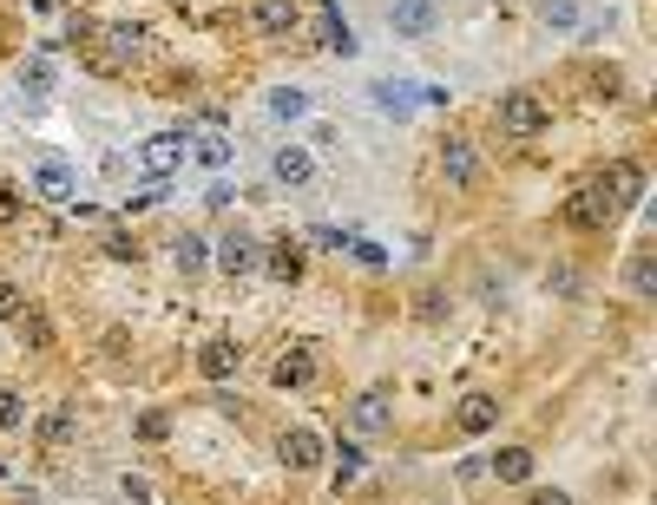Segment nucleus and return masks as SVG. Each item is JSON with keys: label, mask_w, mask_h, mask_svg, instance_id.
Segmentation results:
<instances>
[{"label": "nucleus", "mask_w": 657, "mask_h": 505, "mask_svg": "<svg viewBox=\"0 0 657 505\" xmlns=\"http://www.w3.org/2000/svg\"><path fill=\"white\" fill-rule=\"evenodd\" d=\"M270 118H283V125L309 118V92H303V85H276V92H270Z\"/></svg>", "instance_id": "nucleus-20"}, {"label": "nucleus", "mask_w": 657, "mask_h": 505, "mask_svg": "<svg viewBox=\"0 0 657 505\" xmlns=\"http://www.w3.org/2000/svg\"><path fill=\"white\" fill-rule=\"evenodd\" d=\"M605 191H612V204H632V197H645V171H638V164H612V171H605Z\"/></svg>", "instance_id": "nucleus-21"}, {"label": "nucleus", "mask_w": 657, "mask_h": 505, "mask_svg": "<svg viewBox=\"0 0 657 505\" xmlns=\"http://www.w3.org/2000/svg\"><path fill=\"white\" fill-rule=\"evenodd\" d=\"M204 204H211V210H230V204H237V184H230V177H211Z\"/></svg>", "instance_id": "nucleus-34"}, {"label": "nucleus", "mask_w": 657, "mask_h": 505, "mask_svg": "<svg viewBox=\"0 0 657 505\" xmlns=\"http://www.w3.org/2000/svg\"><path fill=\"white\" fill-rule=\"evenodd\" d=\"M263 269H270L276 283H303V250H296V243H276V250H263Z\"/></svg>", "instance_id": "nucleus-22"}, {"label": "nucleus", "mask_w": 657, "mask_h": 505, "mask_svg": "<svg viewBox=\"0 0 657 505\" xmlns=\"http://www.w3.org/2000/svg\"><path fill=\"white\" fill-rule=\"evenodd\" d=\"M53 85H59V79H53V59H46V53H33V59L20 66V92H33V99H46Z\"/></svg>", "instance_id": "nucleus-24"}, {"label": "nucleus", "mask_w": 657, "mask_h": 505, "mask_svg": "<svg viewBox=\"0 0 657 505\" xmlns=\"http://www.w3.org/2000/svg\"><path fill=\"white\" fill-rule=\"evenodd\" d=\"M388 26H395L401 39H428V33L441 26V7H434V0H388Z\"/></svg>", "instance_id": "nucleus-7"}, {"label": "nucleus", "mask_w": 657, "mask_h": 505, "mask_svg": "<svg viewBox=\"0 0 657 505\" xmlns=\"http://www.w3.org/2000/svg\"><path fill=\"white\" fill-rule=\"evenodd\" d=\"M369 92H375V112H388V118H408V112H415V85H395V79H375Z\"/></svg>", "instance_id": "nucleus-17"}, {"label": "nucleus", "mask_w": 657, "mask_h": 505, "mask_svg": "<svg viewBox=\"0 0 657 505\" xmlns=\"http://www.w3.org/2000/svg\"><path fill=\"white\" fill-rule=\"evenodd\" d=\"M322 46H329V53H342V59H349V53L362 46V39H355V26H349V20H342L336 7H322Z\"/></svg>", "instance_id": "nucleus-19"}, {"label": "nucleus", "mask_w": 657, "mask_h": 505, "mask_svg": "<svg viewBox=\"0 0 657 505\" xmlns=\"http://www.w3.org/2000/svg\"><path fill=\"white\" fill-rule=\"evenodd\" d=\"M0 480H7V467H0Z\"/></svg>", "instance_id": "nucleus-40"}, {"label": "nucleus", "mask_w": 657, "mask_h": 505, "mask_svg": "<svg viewBox=\"0 0 657 505\" xmlns=\"http://www.w3.org/2000/svg\"><path fill=\"white\" fill-rule=\"evenodd\" d=\"M625 283H632V296H657V263H652V256H632Z\"/></svg>", "instance_id": "nucleus-28"}, {"label": "nucleus", "mask_w": 657, "mask_h": 505, "mask_svg": "<svg viewBox=\"0 0 657 505\" xmlns=\"http://www.w3.org/2000/svg\"><path fill=\"white\" fill-rule=\"evenodd\" d=\"M20 315H26V289L0 283V322H20Z\"/></svg>", "instance_id": "nucleus-33"}, {"label": "nucleus", "mask_w": 657, "mask_h": 505, "mask_svg": "<svg viewBox=\"0 0 657 505\" xmlns=\"http://www.w3.org/2000/svg\"><path fill=\"white\" fill-rule=\"evenodd\" d=\"M211 263L237 283V276H250V269H263V243L257 237H243V230H230L224 243H211Z\"/></svg>", "instance_id": "nucleus-5"}, {"label": "nucleus", "mask_w": 657, "mask_h": 505, "mask_svg": "<svg viewBox=\"0 0 657 505\" xmlns=\"http://www.w3.org/2000/svg\"><path fill=\"white\" fill-rule=\"evenodd\" d=\"M79 434V408H53L46 421H39V447H66Z\"/></svg>", "instance_id": "nucleus-23"}, {"label": "nucleus", "mask_w": 657, "mask_h": 505, "mask_svg": "<svg viewBox=\"0 0 657 505\" xmlns=\"http://www.w3.org/2000/svg\"><path fill=\"white\" fill-rule=\"evenodd\" d=\"M105 256H112V263H138V237L112 230V237H105Z\"/></svg>", "instance_id": "nucleus-32"}, {"label": "nucleus", "mask_w": 657, "mask_h": 505, "mask_svg": "<svg viewBox=\"0 0 657 505\" xmlns=\"http://www.w3.org/2000/svg\"><path fill=\"white\" fill-rule=\"evenodd\" d=\"M26 427V401L13 388H0V434H20Z\"/></svg>", "instance_id": "nucleus-31"}, {"label": "nucleus", "mask_w": 657, "mask_h": 505, "mask_svg": "<svg viewBox=\"0 0 657 505\" xmlns=\"http://www.w3.org/2000/svg\"><path fill=\"white\" fill-rule=\"evenodd\" d=\"M20 210H26V204H20V191H13V184H0V223H13Z\"/></svg>", "instance_id": "nucleus-37"}, {"label": "nucleus", "mask_w": 657, "mask_h": 505, "mask_svg": "<svg viewBox=\"0 0 657 505\" xmlns=\"http://www.w3.org/2000/svg\"><path fill=\"white\" fill-rule=\"evenodd\" d=\"M171 263H178V276H197V269L211 263V243H204L197 230H184V237L171 243Z\"/></svg>", "instance_id": "nucleus-18"}, {"label": "nucleus", "mask_w": 657, "mask_h": 505, "mask_svg": "<svg viewBox=\"0 0 657 505\" xmlns=\"http://www.w3.org/2000/svg\"><path fill=\"white\" fill-rule=\"evenodd\" d=\"M362 460H369V454H362L355 440H342V454H336V473H329V486H336V493H342V486H355V480H362Z\"/></svg>", "instance_id": "nucleus-26"}, {"label": "nucleus", "mask_w": 657, "mask_h": 505, "mask_svg": "<svg viewBox=\"0 0 657 505\" xmlns=\"http://www.w3.org/2000/svg\"><path fill=\"white\" fill-rule=\"evenodd\" d=\"M276 454H283L290 473H309V467H322V434H316V427H290V434L276 440Z\"/></svg>", "instance_id": "nucleus-8"}, {"label": "nucleus", "mask_w": 657, "mask_h": 505, "mask_svg": "<svg viewBox=\"0 0 657 505\" xmlns=\"http://www.w3.org/2000/svg\"><path fill=\"white\" fill-rule=\"evenodd\" d=\"M237 368H243V348H237L230 335H211V342L197 348V375H204V381L224 388V381H237Z\"/></svg>", "instance_id": "nucleus-6"}, {"label": "nucleus", "mask_w": 657, "mask_h": 505, "mask_svg": "<svg viewBox=\"0 0 657 505\" xmlns=\"http://www.w3.org/2000/svg\"><path fill=\"white\" fill-rule=\"evenodd\" d=\"M99 33H105V59H138L145 39H151L138 20H112V26H99Z\"/></svg>", "instance_id": "nucleus-12"}, {"label": "nucleus", "mask_w": 657, "mask_h": 505, "mask_svg": "<svg viewBox=\"0 0 657 505\" xmlns=\"http://www.w3.org/2000/svg\"><path fill=\"white\" fill-rule=\"evenodd\" d=\"M441 171H448L454 184H474V151H467L461 138H448V145H441Z\"/></svg>", "instance_id": "nucleus-25"}, {"label": "nucleus", "mask_w": 657, "mask_h": 505, "mask_svg": "<svg viewBox=\"0 0 657 505\" xmlns=\"http://www.w3.org/2000/svg\"><path fill=\"white\" fill-rule=\"evenodd\" d=\"M138 434H145V440H165V434H171V421H165V414H145V421H138Z\"/></svg>", "instance_id": "nucleus-38"}, {"label": "nucleus", "mask_w": 657, "mask_h": 505, "mask_svg": "<svg viewBox=\"0 0 657 505\" xmlns=\"http://www.w3.org/2000/svg\"><path fill=\"white\" fill-rule=\"evenodd\" d=\"M118 493H125V500H132V505H151V486H145L138 473H125V480H118Z\"/></svg>", "instance_id": "nucleus-36"}, {"label": "nucleus", "mask_w": 657, "mask_h": 505, "mask_svg": "<svg viewBox=\"0 0 657 505\" xmlns=\"http://www.w3.org/2000/svg\"><path fill=\"white\" fill-rule=\"evenodd\" d=\"M349 256H355L362 269H388V250H382L375 237H349Z\"/></svg>", "instance_id": "nucleus-30"}, {"label": "nucleus", "mask_w": 657, "mask_h": 505, "mask_svg": "<svg viewBox=\"0 0 657 505\" xmlns=\"http://www.w3.org/2000/svg\"><path fill=\"white\" fill-rule=\"evenodd\" d=\"M540 20H546L553 33H573V26H579V0H540Z\"/></svg>", "instance_id": "nucleus-27"}, {"label": "nucleus", "mask_w": 657, "mask_h": 505, "mask_svg": "<svg viewBox=\"0 0 657 505\" xmlns=\"http://www.w3.org/2000/svg\"><path fill=\"white\" fill-rule=\"evenodd\" d=\"M184 158H191V138H184V131H151V138L138 145V164H145V177H158V184H171V177L184 171Z\"/></svg>", "instance_id": "nucleus-2"}, {"label": "nucleus", "mask_w": 657, "mask_h": 505, "mask_svg": "<svg viewBox=\"0 0 657 505\" xmlns=\"http://www.w3.org/2000/svg\"><path fill=\"white\" fill-rule=\"evenodd\" d=\"M454 427H461V434H494V427H500V401H494V394H467V401L454 408Z\"/></svg>", "instance_id": "nucleus-11"}, {"label": "nucleus", "mask_w": 657, "mask_h": 505, "mask_svg": "<svg viewBox=\"0 0 657 505\" xmlns=\"http://www.w3.org/2000/svg\"><path fill=\"white\" fill-rule=\"evenodd\" d=\"M388 421H395V414H388V394H382V388L355 394V408H349V427H355V434H382Z\"/></svg>", "instance_id": "nucleus-13"}, {"label": "nucleus", "mask_w": 657, "mask_h": 505, "mask_svg": "<svg viewBox=\"0 0 657 505\" xmlns=\"http://www.w3.org/2000/svg\"><path fill=\"white\" fill-rule=\"evenodd\" d=\"M158 204H165V184H158V177H145V184L125 197V217H138V210H158Z\"/></svg>", "instance_id": "nucleus-29"}, {"label": "nucleus", "mask_w": 657, "mask_h": 505, "mask_svg": "<svg viewBox=\"0 0 657 505\" xmlns=\"http://www.w3.org/2000/svg\"><path fill=\"white\" fill-rule=\"evenodd\" d=\"M434 505H448V500H434Z\"/></svg>", "instance_id": "nucleus-41"}, {"label": "nucleus", "mask_w": 657, "mask_h": 505, "mask_svg": "<svg viewBox=\"0 0 657 505\" xmlns=\"http://www.w3.org/2000/svg\"><path fill=\"white\" fill-rule=\"evenodd\" d=\"M487 473H494L500 486H526V480H533V454H526V447H500V454L487 460Z\"/></svg>", "instance_id": "nucleus-15"}, {"label": "nucleus", "mask_w": 657, "mask_h": 505, "mask_svg": "<svg viewBox=\"0 0 657 505\" xmlns=\"http://www.w3.org/2000/svg\"><path fill=\"white\" fill-rule=\"evenodd\" d=\"M296 20H303V7H296V0H257V26H263L270 39H290V33H296Z\"/></svg>", "instance_id": "nucleus-16"}, {"label": "nucleus", "mask_w": 657, "mask_h": 505, "mask_svg": "<svg viewBox=\"0 0 657 505\" xmlns=\"http://www.w3.org/2000/svg\"><path fill=\"white\" fill-rule=\"evenodd\" d=\"M26 191H33L39 204H72V197H79V177H72V164H66L59 151H46V158L33 164V177H26Z\"/></svg>", "instance_id": "nucleus-3"}, {"label": "nucleus", "mask_w": 657, "mask_h": 505, "mask_svg": "<svg viewBox=\"0 0 657 505\" xmlns=\"http://www.w3.org/2000/svg\"><path fill=\"white\" fill-rule=\"evenodd\" d=\"M191 158H197L211 177H224V171H230V158H237V145H230L224 131H204V138H191Z\"/></svg>", "instance_id": "nucleus-14"}, {"label": "nucleus", "mask_w": 657, "mask_h": 505, "mask_svg": "<svg viewBox=\"0 0 657 505\" xmlns=\"http://www.w3.org/2000/svg\"><path fill=\"white\" fill-rule=\"evenodd\" d=\"M526 505H573V493H559V486H540Z\"/></svg>", "instance_id": "nucleus-39"}, {"label": "nucleus", "mask_w": 657, "mask_h": 505, "mask_svg": "<svg viewBox=\"0 0 657 505\" xmlns=\"http://www.w3.org/2000/svg\"><path fill=\"white\" fill-rule=\"evenodd\" d=\"M270 381H276L283 394H290V388H309V381H316V348H290V355H276Z\"/></svg>", "instance_id": "nucleus-10"}, {"label": "nucleus", "mask_w": 657, "mask_h": 505, "mask_svg": "<svg viewBox=\"0 0 657 505\" xmlns=\"http://www.w3.org/2000/svg\"><path fill=\"white\" fill-rule=\"evenodd\" d=\"M309 243H316V250H336V256L349 250V237H342L336 223H316V230H309Z\"/></svg>", "instance_id": "nucleus-35"}, {"label": "nucleus", "mask_w": 657, "mask_h": 505, "mask_svg": "<svg viewBox=\"0 0 657 505\" xmlns=\"http://www.w3.org/2000/svg\"><path fill=\"white\" fill-rule=\"evenodd\" d=\"M270 177H276V184H309V177H316L309 145H276V151H270Z\"/></svg>", "instance_id": "nucleus-9"}, {"label": "nucleus", "mask_w": 657, "mask_h": 505, "mask_svg": "<svg viewBox=\"0 0 657 505\" xmlns=\"http://www.w3.org/2000/svg\"><path fill=\"white\" fill-rule=\"evenodd\" d=\"M494 118H500V131H507V138H540V131L553 125V112H546V99H540V92H500Z\"/></svg>", "instance_id": "nucleus-1"}, {"label": "nucleus", "mask_w": 657, "mask_h": 505, "mask_svg": "<svg viewBox=\"0 0 657 505\" xmlns=\"http://www.w3.org/2000/svg\"><path fill=\"white\" fill-rule=\"evenodd\" d=\"M612 217H619V204H612L605 184H586V191H573V204H566V223H573V230H605Z\"/></svg>", "instance_id": "nucleus-4"}]
</instances>
